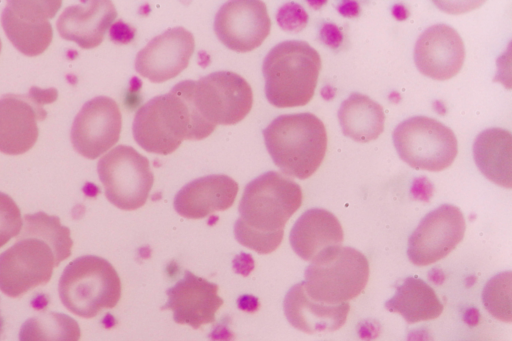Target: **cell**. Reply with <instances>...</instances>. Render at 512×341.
<instances>
[{
    "instance_id": "cell-1",
    "label": "cell",
    "mask_w": 512,
    "mask_h": 341,
    "mask_svg": "<svg viewBox=\"0 0 512 341\" xmlns=\"http://www.w3.org/2000/svg\"><path fill=\"white\" fill-rule=\"evenodd\" d=\"M301 187L287 176L266 172L250 181L239 203L234 224L236 240L260 254L273 252L281 244L284 227L302 204Z\"/></svg>"
},
{
    "instance_id": "cell-2",
    "label": "cell",
    "mask_w": 512,
    "mask_h": 341,
    "mask_svg": "<svg viewBox=\"0 0 512 341\" xmlns=\"http://www.w3.org/2000/svg\"><path fill=\"white\" fill-rule=\"evenodd\" d=\"M194 81L177 83L168 93L153 97L136 112L132 133L145 151L174 152L183 140H201L216 128L198 113L192 98Z\"/></svg>"
},
{
    "instance_id": "cell-3",
    "label": "cell",
    "mask_w": 512,
    "mask_h": 341,
    "mask_svg": "<svg viewBox=\"0 0 512 341\" xmlns=\"http://www.w3.org/2000/svg\"><path fill=\"white\" fill-rule=\"evenodd\" d=\"M263 137L273 162L287 176L307 179L325 157L326 128L312 113L280 115L263 130Z\"/></svg>"
},
{
    "instance_id": "cell-4",
    "label": "cell",
    "mask_w": 512,
    "mask_h": 341,
    "mask_svg": "<svg viewBox=\"0 0 512 341\" xmlns=\"http://www.w3.org/2000/svg\"><path fill=\"white\" fill-rule=\"evenodd\" d=\"M321 58L305 41L287 40L265 56L262 72L268 102L278 108L306 105L313 97Z\"/></svg>"
},
{
    "instance_id": "cell-5",
    "label": "cell",
    "mask_w": 512,
    "mask_h": 341,
    "mask_svg": "<svg viewBox=\"0 0 512 341\" xmlns=\"http://www.w3.org/2000/svg\"><path fill=\"white\" fill-rule=\"evenodd\" d=\"M58 290L63 305L70 312L92 318L103 309L117 305L121 297V281L107 260L86 255L66 266Z\"/></svg>"
},
{
    "instance_id": "cell-6",
    "label": "cell",
    "mask_w": 512,
    "mask_h": 341,
    "mask_svg": "<svg viewBox=\"0 0 512 341\" xmlns=\"http://www.w3.org/2000/svg\"><path fill=\"white\" fill-rule=\"evenodd\" d=\"M302 283L315 301L340 304L356 298L369 279V262L355 248L333 247L313 260L305 270Z\"/></svg>"
},
{
    "instance_id": "cell-7",
    "label": "cell",
    "mask_w": 512,
    "mask_h": 341,
    "mask_svg": "<svg viewBox=\"0 0 512 341\" xmlns=\"http://www.w3.org/2000/svg\"><path fill=\"white\" fill-rule=\"evenodd\" d=\"M392 138L399 157L418 170H445L458 153L454 132L440 121L427 116L405 119L396 126Z\"/></svg>"
},
{
    "instance_id": "cell-8",
    "label": "cell",
    "mask_w": 512,
    "mask_h": 341,
    "mask_svg": "<svg viewBox=\"0 0 512 341\" xmlns=\"http://www.w3.org/2000/svg\"><path fill=\"white\" fill-rule=\"evenodd\" d=\"M97 171L106 198L117 208L131 211L146 203L154 175L148 159L133 147L116 146L101 157Z\"/></svg>"
},
{
    "instance_id": "cell-9",
    "label": "cell",
    "mask_w": 512,
    "mask_h": 341,
    "mask_svg": "<svg viewBox=\"0 0 512 341\" xmlns=\"http://www.w3.org/2000/svg\"><path fill=\"white\" fill-rule=\"evenodd\" d=\"M192 98L200 116L213 126L234 125L253 105L249 83L231 71H217L194 81Z\"/></svg>"
},
{
    "instance_id": "cell-10",
    "label": "cell",
    "mask_w": 512,
    "mask_h": 341,
    "mask_svg": "<svg viewBox=\"0 0 512 341\" xmlns=\"http://www.w3.org/2000/svg\"><path fill=\"white\" fill-rule=\"evenodd\" d=\"M55 88L33 86L28 94H5L0 98V152L20 155L30 150L37 141V121L44 120V105L57 99Z\"/></svg>"
},
{
    "instance_id": "cell-11",
    "label": "cell",
    "mask_w": 512,
    "mask_h": 341,
    "mask_svg": "<svg viewBox=\"0 0 512 341\" xmlns=\"http://www.w3.org/2000/svg\"><path fill=\"white\" fill-rule=\"evenodd\" d=\"M50 246L36 237H17L16 243L0 254V290L19 297L46 284L57 267Z\"/></svg>"
},
{
    "instance_id": "cell-12",
    "label": "cell",
    "mask_w": 512,
    "mask_h": 341,
    "mask_svg": "<svg viewBox=\"0 0 512 341\" xmlns=\"http://www.w3.org/2000/svg\"><path fill=\"white\" fill-rule=\"evenodd\" d=\"M466 224L461 210L443 204L426 214L408 239L407 256L416 266L433 264L462 241Z\"/></svg>"
},
{
    "instance_id": "cell-13",
    "label": "cell",
    "mask_w": 512,
    "mask_h": 341,
    "mask_svg": "<svg viewBox=\"0 0 512 341\" xmlns=\"http://www.w3.org/2000/svg\"><path fill=\"white\" fill-rule=\"evenodd\" d=\"M61 1H8L1 14L3 30L22 54L34 57L50 45L53 30L49 19L61 6Z\"/></svg>"
},
{
    "instance_id": "cell-14",
    "label": "cell",
    "mask_w": 512,
    "mask_h": 341,
    "mask_svg": "<svg viewBox=\"0 0 512 341\" xmlns=\"http://www.w3.org/2000/svg\"><path fill=\"white\" fill-rule=\"evenodd\" d=\"M121 127L122 116L116 101L97 96L77 113L71 127V142L80 155L96 159L118 142Z\"/></svg>"
},
{
    "instance_id": "cell-15",
    "label": "cell",
    "mask_w": 512,
    "mask_h": 341,
    "mask_svg": "<svg viewBox=\"0 0 512 341\" xmlns=\"http://www.w3.org/2000/svg\"><path fill=\"white\" fill-rule=\"evenodd\" d=\"M214 31L228 49L245 53L259 47L270 33L271 21L264 2L236 0L220 7Z\"/></svg>"
},
{
    "instance_id": "cell-16",
    "label": "cell",
    "mask_w": 512,
    "mask_h": 341,
    "mask_svg": "<svg viewBox=\"0 0 512 341\" xmlns=\"http://www.w3.org/2000/svg\"><path fill=\"white\" fill-rule=\"evenodd\" d=\"M193 34L184 27L169 28L151 39L135 58L138 74L153 83H162L179 75L194 52Z\"/></svg>"
},
{
    "instance_id": "cell-17",
    "label": "cell",
    "mask_w": 512,
    "mask_h": 341,
    "mask_svg": "<svg viewBox=\"0 0 512 341\" xmlns=\"http://www.w3.org/2000/svg\"><path fill=\"white\" fill-rule=\"evenodd\" d=\"M465 47L459 33L450 25L435 24L424 30L414 46V62L425 76L447 80L461 70Z\"/></svg>"
},
{
    "instance_id": "cell-18",
    "label": "cell",
    "mask_w": 512,
    "mask_h": 341,
    "mask_svg": "<svg viewBox=\"0 0 512 341\" xmlns=\"http://www.w3.org/2000/svg\"><path fill=\"white\" fill-rule=\"evenodd\" d=\"M218 285L186 270L182 279L167 291L168 300L162 309L171 310L178 324L194 329L215 321V314L223 300Z\"/></svg>"
},
{
    "instance_id": "cell-19",
    "label": "cell",
    "mask_w": 512,
    "mask_h": 341,
    "mask_svg": "<svg viewBox=\"0 0 512 341\" xmlns=\"http://www.w3.org/2000/svg\"><path fill=\"white\" fill-rule=\"evenodd\" d=\"M238 183L223 174L197 178L175 195L174 209L182 217L201 219L230 208L238 193Z\"/></svg>"
},
{
    "instance_id": "cell-20",
    "label": "cell",
    "mask_w": 512,
    "mask_h": 341,
    "mask_svg": "<svg viewBox=\"0 0 512 341\" xmlns=\"http://www.w3.org/2000/svg\"><path fill=\"white\" fill-rule=\"evenodd\" d=\"M116 16L111 1H82L64 10L56 27L63 39L73 41L83 49H91L101 44Z\"/></svg>"
},
{
    "instance_id": "cell-21",
    "label": "cell",
    "mask_w": 512,
    "mask_h": 341,
    "mask_svg": "<svg viewBox=\"0 0 512 341\" xmlns=\"http://www.w3.org/2000/svg\"><path fill=\"white\" fill-rule=\"evenodd\" d=\"M283 309L294 328L314 334L341 328L346 322L350 305L348 302L331 305L315 301L306 294L300 282L286 293Z\"/></svg>"
},
{
    "instance_id": "cell-22",
    "label": "cell",
    "mask_w": 512,
    "mask_h": 341,
    "mask_svg": "<svg viewBox=\"0 0 512 341\" xmlns=\"http://www.w3.org/2000/svg\"><path fill=\"white\" fill-rule=\"evenodd\" d=\"M344 234L339 220L326 209L305 211L290 231V245L303 260L312 262L325 251L341 246Z\"/></svg>"
},
{
    "instance_id": "cell-23",
    "label": "cell",
    "mask_w": 512,
    "mask_h": 341,
    "mask_svg": "<svg viewBox=\"0 0 512 341\" xmlns=\"http://www.w3.org/2000/svg\"><path fill=\"white\" fill-rule=\"evenodd\" d=\"M474 161L481 173L493 183L512 186V137L509 130L489 128L477 135L473 143Z\"/></svg>"
},
{
    "instance_id": "cell-24",
    "label": "cell",
    "mask_w": 512,
    "mask_h": 341,
    "mask_svg": "<svg viewBox=\"0 0 512 341\" xmlns=\"http://www.w3.org/2000/svg\"><path fill=\"white\" fill-rule=\"evenodd\" d=\"M338 120L345 136L357 142L377 139L384 130L383 107L370 97L352 93L338 110Z\"/></svg>"
},
{
    "instance_id": "cell-25",
    "label": "cell",
    "mask_w": 512,
    "mask_h": 341,
    "mask_svg": "<svg viewBox=\"0 0 512 341\" xmlns=\"http://www.w3.org/2000/svg\"><path fill=\"white\" fill-rule=\"evenodd\" d=\"M390 312L400 314L407 323L432 320L439 317L443 304L431 286L418 277H407L385 302Z\"/></svg>"
},
{
    "instance_id": "cell-26",
    "label": "cell",
    "mask_w": 512,
    "mask_h": 341,
    "mask_svg": "<svg viewBox=\"0 0 512 341\" xmlns=\"http://www.w3.org/2000/svg\"><path fill=\"white\" fill-rule=\"evenodd\" d=\"M17 237H36L43 240L52 249L57 265L71 255L73 241L70 237V229L61 225L57 216H51L42 211L26 214Z\"/></svg>"
},
{
    "instance_id": "cell-27",
    "label": "cell",
    "mask_w": 512,
    "mask_h": 341,
    "mask_svg": "<svg viewBox=\"0 0 512 341\" xmlns=\"http://www.w3.org/2000/svg\"><path fill=\"white\" fill-rule=\"evenodd\" d=\"M80 336L75 319L59 312H46L23 323L19 341H79Z\"/></svg>"
},
{
    "instance_id": "cell-28",
    "label": "cell",
    "mask_w": 512,
    "mask_h": 341,
    "mask_svg": "<svg viewBox=\"0 0 512 341\" xmlns=\"http://www.w3.org/2000/svg\"><path fill=\"white\" fill-rule=\"evenodd\" d=\"M482 298L492 316L511 322V272H502L491 278L483 289Z\"/></svg>"
},
{
    "instance_id": "cell-29",
    "label": "cell",
    "mask_w": 512,
    "mask_h": 341,
    "mask_svg": "<svg viewBox=\"0 0 512 341\" xmlns=\"http://www.w3.org/2000/svg\"><path fill=\"white\" fill-rule=\"evenodd\" d=\"M22 226L19 207L9 195L0 192V248L18 236Z\"/></svg>"
},
{
    "instance_id": "cell-30",
    "label": "cell",
    "mask_w": 512,
    "mask_h": 341,
    "mask_svg": "<svg viewBox=\"0 0 512 341\" xmlns=\"http://www.w3.org/2000/svg\"><path fill=\"white\" fill-rule=\"evenodd\" d=\"M278 20L285 30L298 32L306 26L308 16L300 5L291 3L279 10Z\"/></svg>"
},
{
    "instance_id": "cell-31",
    "label": "cell",
    "mask_w": 512,
    "mask_h": 341,
    "mask_svg": "<svg viewBox=\"0 0 512 341\" xmlns=\"http://www.w3.org/2000/svg\"><path fill=\"white\" fill-rule=\"evenodd\" d=\"M320 36L323 42L332 48L338 47L342 42V34L333 24L323 25Z\"/></svg>"
},
{
    "instance_id": "cell-32",
    "label": "cell",
    "mask_w": 512,
    "mask_h": 341,
    "mask_svg": "<svg viewBox=\"0 0 512 341\" xmlns=\"http://www.w3.org/2000/svg\"><path fill=\"white\" fill-rule=\"evenodd\" d=\"M344 4L338 8L341 14L345 16H355L358 14L359 9L356 3L345 2Z\"/></svg>"
},
{
    "instance_id": "cell-33",
    "label": "cell",
    "mask_w": 512,
    "mask_h": 341,
    "mask_svg": "<svg viewBox=\"0 0 512 341\" xmlns=\"http://www.w3.org/2000/svg\"><path fill=\"white\" fill-rule=\"evenodd\" d=\"M3 324H4V322H3V319H2V317L0 315V336H1V333H2V329H3Z\"/></svg>"
},
{
    "instance_id": "cell-34",
    "label": "cell",
    "mask_w": 512,
    "mask_h": 341,
    "mask_svg": "<svg viewBox=\"0 0 512 341\" xmlns=\"http://www.w3.org/2000/svg\"><path fill=\"white\" fill-rule=\"evenodd\" d=\"M1 48H2V44H1V39H0V52H1Z\"/></svg>"
}]
</instances>
